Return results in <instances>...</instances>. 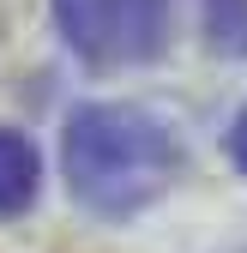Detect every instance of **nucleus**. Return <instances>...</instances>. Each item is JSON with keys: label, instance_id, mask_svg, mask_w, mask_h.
<instances>
[{"label": "nucleus", "instance_id": "obj_2", "mask_svg": "<svg viewBox=\"0 0 247 253\" xmlns=\"http://www.w3.org/2000/svg\"><path fill=\"white\" fill-rule=\"evenodd\" d=\"M175 0H54V24L84 67H139L169 42Z\"/></svg>", "mask_w": 247, "mask_h": 253}, {"label": "nucleus", "instance_id": "obj_4", "mask_svg": "<svg viewBox=\"0 0 247 253\" xmlns=\"http://www.w3.org/2000/svg\"><path fill=\"white\" fill-rule=\"evenodd\" d=\"M205 42L217 54H247V0H205Z\"/></svg>", "mask_w": 247, "mask_h": 253}, {"label": "nucleus", "instance_id": "obj_1", "mask_svg": "<svg viewBox=\"0 0 247 253\" xmlns=\"http://www.w3.org/2000/svg\"><path fill=\"white\" fill-rule=\"evenodd\" d=\"M175 133L139 103H84L67 121V181L97 217H133L175 181Z\"/></svg>", "mask_w": 247, "mask_h": 253}, {"label": "nucleus", "instance_id": "obj_3", "mask_svg": "<svg viewBox=\"0 0 247 253\" xmlns=\"http://www.w3.org/2000/svg\"><path fill=\"white\" fill-rule=\"evenodd\" d=\"M37 187H42L37 145H30L24 133H12V126H0V217L24 211L30 199H37Z\"/></svg>", "mask_w": 247, "mask_h": 253}, {"label": "nucleus", "instance_id": "obj_5", "mask_svg": "<svg viewBox=\"0 0 247 253\" xmlns=\"http://www.w3.org/2000/svg\"><path fill=\"white\" fill-rule=\"evenodd\" d=\"M229 157H235V169L247 175V109L235 115V126H229Z\"/></svg>", "mask_w": 247, "mask_h": 253}]
</instances>
